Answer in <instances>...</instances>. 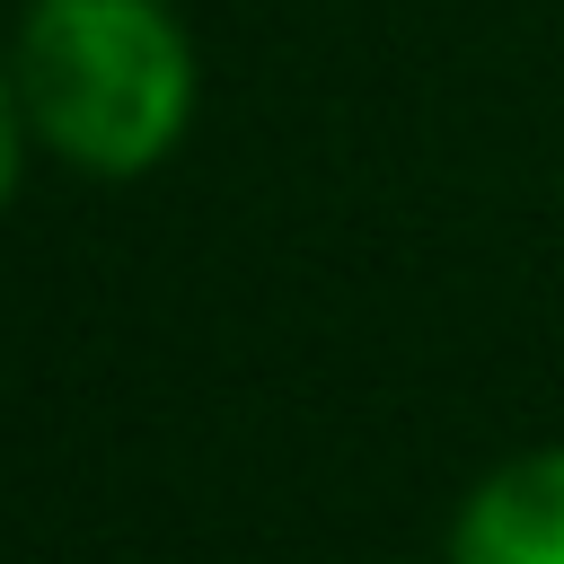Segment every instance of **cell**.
Returning <instances> with one entry per match:
<instances>
[{"instance_id":"2","label":"cell","mask_w":564,"mask_h":564,"mask_svg":"<svg viewBox=\"0 0 564 564\" xmlns=\"http://www.w3.org/2000/svg\"><path fill=\"white\" fill-rule=\"evenodd\" d=\"M458 564H564V449L511 458L458 511Z\"/></svg>"},{"instance_id":"1","label":"cell","mask_w":564,"mask_h":564,"mask_svg":"<svg viewBox=\"0 0 564 564\" xmlns=\"http://www.w3.org/2000/svg\"><path fill=\"white\" fill-rule=\"evenodd\" d=\"M18 97L62 159L132 176L185 132L194 62L159 0H35L18 35Z\"/></svg>"},{"instance_id":"3","label":"cell","mask_w":564,"mask_h":564,"mask_svg":"<svg viewBox=\"0 0 564 564\" xmlns=\"http://www.w3.org/2000/svg\"><path fill=\"white\" fill-rule=\"evenodd\" d=\"M9 185H18V106L0 88V203H9Z\"/></svg>"}]
</instances>
